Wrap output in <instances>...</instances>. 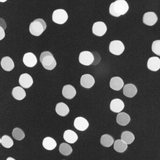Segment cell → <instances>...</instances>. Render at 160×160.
<instances>
[{"label": "cell", "mask_w": 160, "mask_h": 160, "mask_svg": "<svg viewBox=\"0 0 160 160\" xmlns=\"http://www.w3.org/2000/svg\"><path fill=\"white\" fill-rule=\"evenodd\" d=\"M129 9V5L125 0H117L110 4L109 14L115 17H119L125 15Z\"/></svg>", "instance_id": "cell-1"}, {"label": "cell", "mask_w": 160, "mask_h": 160, "mask_svg": "<svg viewBox=\"0 0 160 160\" xmlns=\"http://www.w3.org/2000/svg\"><path fill=\"white\" fill-rule=\"evenodd\" d=\"M40 60L42 66L46 70L51 71L57 66L56 59L49 51L42 52L40 56Z\"/></svg>", "instance_id": "cell-2"}, {"label": "cell", "mask_w": 160, "mask_h": 160, "mask_svg": "<svg viewBox=\"0 0 160 160\" xmlns=\"http://www.w3.org/2000/svg\"><path fill=\"white\" fill-rule=\"evenodd\" d=\"M47 25L43 19H35L30 25L29 31L33 36H39L45 31Z\"/></svg>", "instance_id": "cell-3"}, {"label": "cell", "mask_w": 160, "mask_h": 160, "mask_svg": "<svg viewBox=\"0 0 160 160\" xmlns=\"http://www.w3.org/2000/svg\"><path fill=\"white\" fill-rule=\"evenodd\" d=\"M68 19V14L63 9H58L53 12L52 20L56 24L62 25L67 21Z\"/></svg>", "instance_id": "cell-4"}, {"label": "cell", "mask_w": 160, "mask_h": 160, "mask_svg": "<svg viewBox=\"0 0 160 160\" xmlns=\"http://www.w3.org/2000/svg\"><path fill=\"white\" fill-rule=\"evenodd\" d=\"M124 49L125 47L121 41L115 40L112 41L109 44V52L113 55L120 56L123 53Z\"/></svg>", "instance_id": "cell-5"}, {"label": "cell", "mask_w": 160, "mask_h": 160, "mask_svg": "<svg viewBox=\"0 0 160 160\" xmlns=\"http://www.w3.org/2000/svg\"><path fill=\"white\" fill-rule=\"evenodd\" d=\"M94 61V56L90 51H83L79 54V62L83 65L89 66L93 63Z\"/></svg>", "instance_id": "cell-6"}, {"label": "cell", "mask_w": 160, "mask_h": 160, "mask_svg": "<svg viewBox=\"0 0 160 160\" xmlns=\"http://www.w3.org/2000/svg\"><path fill=\"white\" fill-rule=\"evenodd\" d=\"M107 31V27L104 22L99 21L94 23L92 26V32L93 34L102 37L103 36Z\"/></svg>", "instance_id": "cell-7"}, {"label": "cell", "mask_w": 160, "mask_h": 160, "mask_svg": "<svg viewBox=\"0 0 160 160\" xmlns=\"http://www.w3.org/2000/svg\"><path fill=\"white\" fill-rule=\"evenodd\" d=\"M158 21L157 15L153 12H148L144 14L143 17V22L145 25L148 26H152L155 25Z\"/></svg>", "instance_id": "cell-8"}, {"label": "cell", "mask_w": 160, "mask_h": 160, "mask_svg": "<svg viewBox=\"0 0 160 160\" xmlns=\"http://www.w3.org/2000/svg\"><path fill=\"white\" fill-rule=\"evenodd\" d=\"M124 102L122 100L118 98L113 99L110 103V109L114 113H119L124 109Z\"/></svg>", "instance_id": "cell-9"}, {"label": "cell", "mask_w": 160, "mask_h": 160, "mask_svg": "<svg viewBox=\"0 0 160 160\" xmlns=\"http://www.w3.org/2000/svg\"><path fill=\"white\" fill-rule=\"evenodd\" d=\"M23 61L24 64L27 67L32 68L37 64V59L34 54L28 52L24 55Z\"/></svg>", "instance_id": "cell-10"}, {"label": "cell", "mask_w": 160, "mask_h": 160, "mask_svg": "<svg viewBox=\"0 0 160 160\" xmlns=\"http://www.w3.org/2000/svg\"><path fill=\"white\" fill-rule=\"evenodd\" d=\"M88 122L83 117H78L76 118L74 122V126L77 130L79 131H85L88 128Z\"/></svg>", "instance_id": "cell-11"}, {"label": "cell", "mask_w": 160, "mask_h": 160, "mask_svg": "<svg viewBox=\"0 0 160 160\" xmlns=\"http://www.w3.org/2000/svg\"><path fill=\"white\" fill-rule=\"evenodd\" d=\"M95 83L94 78L90 74L83 75L80 79V84L83 88L89 89L92 88Z\"/></svg>", "instance_id": "cell-12"}, {"label": "cell", "mask_w": 160, "mask_h": 160, "mask_svg": "<svg viewBox=\"0 0 160 160\" xmlns=\"http://www.w3.org/2000/svg\"><path fill=\"white\" fill-rule=\"evenodd\" d=\"M19 83L20 86L24 88H29L33 83V80L32 77L28 73L21 75L19 78Z\"/></svg>", "instance_id": "cell-13"}, {"label": "cell", "mask_w": 160, "mask_h": 160, "mask_svg": "<svg viewBox=\"0 0 160 160\" xmlns=\"http://www.w3.org/2000/svg\"><path fill=\"white\" fill-rule=\"evenodd\" d=\"M109 86L113 90L120 91L124 87V82L121 78L114 77L110 79Z\"/></svg>", "instance_id": "cell-14"}, {"label": "cell", "mask_w": 160, "mask_h": 160, "mask_svg": "<svg viewBox=\"0 0 160 160\" xmlns=\"http://www.w3.org/2000/svg\"><path fill=\"white\" fill-rule=\"evenodd\" d=\"M147 67L152 72H157L160 69V59L158 57L149 58L147 62Z\"/></svg>", "instance_id": "cell-15"}, {"label": "cell", "mask_w": 160, "mask_h": 160, "mask_svg": "<svg viewBox=\"0 0 160 160\" xmlns=\"http://www.w3.org/2000/svg\"><path fill=\"white\" fill-rule=\"evenodd\" d=\"M138 92V89L132 84H127L124 85L123 88V94L128 98H133Z\"/></svg>", "instance_id": "cell-16"}, {"label": "cell", "mask_w": 160, "mask_h": 160, "mask_svg": "<svg viewBox=\"0 0 160 160\" xmlns=\"http://www.w3.org/2000/svg\"><path fill=\"white\" fill-rule=\"evenodd\" d=\"M75 88L71 85H66L63 87L62 90V95L66 99L71 100L76 95Z\"/></svg>", "instance_id": "cell-17"}, {"label": "cell", "mask_w": 160, "mask_h": 160, "mask_svg": "<svg viewBox=\"0 0 160 160\" xmlns=\"http://www.w3.org/2000/svg\"><path fill=\"white\" fill-rule=\"evenodd\" d=\"M117 123L121 126H126L130 123L131 117L130 115L125 112H120L118 113L116 118Z\"/></svg>", "instance_id": "cell-18"}, {"label": "cell", "mask_w": 160, "mask_h": 160, "mask_svg": "<svg viewBox=\"0 0 160 160\" xmlns=\"http://www.w3.org/2000/svg\"><path fill=\"white\" fill-rule=\"evenodd\" d=\"M1 64L2 69L7 72H11L15 67L13 61L9 57H5L2 58Z\"/></svg>", "instance_id": "cell-19"}, {"label": "cell", "mask_w": 160, "mask_h": 160, "mask_svg": "<svg viewBox=\"0 0 160 160\" xmlns=\"http://www.w3.org/2000/svg\"><path fill=\"white\" fill-rule=\"evenodd\" d=\"M63 138L65 141L68 143L73 144L78 139V136L74 131L71 130H67L64 132L63 134Z\"/></svg>", "instance_id": "cell-20"}, {"label": "cell", "mask_w": 160, "mask_h": 160, "mask_svg": "<svg viewBox=\"0 0 160 160\" xmlns=\"http://www.w3.org/2000/svg\"><path fill=\"white\" fill-rule=\"evenodd\" d=\"M56 111L58 115L61 117H65L70 112L68 106L63 102L58 103L56 107Z\"/></svg>", "instance_id": "cell-21"}, {"label": "cell", "mask_w": 160, "mask_h": 160, "mask_svg": "<svg viewBox=\"0 0 160 160\" xmlns=\"http://www.w3.org/2000/svg\"><path fill=\"white\" fill-rule=\"evenodd\" d=\"M12 95L16 100L21 101L26 97V92L23 88L17 87L13 89Z\"/></svg>", "instance_id": "cell-22"}, {"label": "cell", "mask_w": 160, "mask_h": 160, "mask_svg": "<svg viewBox=\"0 0 160 160\" xmlns=\"http://www.w3.org/2000/svg\"><path fill=\"white\" fill-rule=\"evenodd\" d=\"M43 147L48 150H52L57 147V143L56 140L51 137L45 138L43 140Z\"/></svg>", "instance_id": "cell-23"}, {"label": "cell", "mask_w": 160, "mask_h": 160, "mask_svg": "<svg viewBox=\"0 0 160 160\" xmlns=\"http://www.w3.org/2000/svg\"><path fill=\"white\" fill-rule=\"evenodd\" d=\"M128 145L121 139H117L114 142V149L117 152L122 153L127 150Z\"/></svg>", "instance_id": "cell-24"}, {"label": "cell", "mask_w": 160, "mask_h": 160, "mask_svg": "<svg viewBox=\"0 0 160 160\" xmlns=\"http://www.w3.org/2000/svg\"><path fill=\"white\" fill-rule=\"evenodd\" d=\"M114 139L113 137L107 134L103 135L101 137V145L106 148H109L113 145L114 143Z\"/></svg>", "instance_id": "cell-25"}, {"label": "cell", "mask_w": 160, "mask_h": 160, "mask_svg": "<svg viewBox=\"0 0 160 160\" xmlns=\"http://www.w3.org/2000/svg\"><path fill=\"white\" fill-rule=\"evenodd\" d=\"M135 136L133 133L130 131H125L122 133L121 139L128 145H130L134 142Z\"/></svg>", "instance_id": "cell-26"}, {"label": "cell", "mask_w": 160, "mask_h": 160, "mask_svg": "<svg viewBox=\"0 0 160 160\" xmlns=\"http://www.w3.org/2000/svg\"><path fill=\"white\" fill-rule=\"evenodd\" d=\"M60 152L62 155L68 156L72 152V148L70 145L66 143H62L59 146Z\"/></svg>", "instance_id": "cell-27"}, {"label": "cell", "mask_w": 160, "mask_h": 160, "mask_svg": "<svg viewBox=\"0 0 160 160\" xmlns=\"http://www.w3.org/2000/svg\"><path fill=\"white\" fill-rule=\"evenodd\" d=\"M1 143L4 148H10L13 146L14 142L12 138L8 135H4L1 138Z\"/></svg>", "instance_id": "cell-28"}, {"label": "cell", "mask_w": 160, "mask_h": 160, "mask_svg": "<svg viewBox=\"0 0 160 160\" xmlns=\"http://www.w3.org/2000/svg\"><path fill=\"white\" fill-rule=\"evenodd\" d=\"M13 137L17 140H22L25 137V134L23 130L19 128H15L12 131Z\"/></svg>", "instance_id": "cell-29"}, {"label": "cell", "mask_w": 160, "mask_h": 160, "mask_svg": "<svg viewBox=\"0 0 160 160\" xmlns=\"http://www.w3.org/2000/svg\"><path fill=\"white\" fill-rule=\"evenodd\" d=\"M152 50L155 55L160 57V40H156L152 42Z\"/></svg>", "instance_id": "cell-30"}, {"label": "cell", "mask_w": 160, "mask_h": 160, "mask_svg": "<svg viewBox=\"0 0 160 160\" xmlns=\"http://www.w3.org/2000/svg\"><path fill=\"white\" fill-rule=\"evenodd\" d=\"M5 36L4 29L2 27H0V40H2L4 39Z\"/></svg>", "instance_id": "cell-31"}, {"label": "cell", "mask_w": 160, "mask_h": 160, "mask_svg": "<svg viewBox=\"0 0 160 160\" xmlns=\"http://www.w3.org/2000/svg\"><path fill=\"white\" fill-rule=\"evenodd\" d=\"M7 160H15V159H14V158H11V157H9V158H7Z\"/></svg>", "instance_id": "cell-32"}, {"label": "cell", "mask_w": 160, "mask_h": 160, "mask_svg": "<svg viewBox=\"0 0 160 160\" xmlns=\"http://www.w3.org/2000/svg\"><path fill=\"white\" fill-rule=\"evenodd\" d=\"M7 1V0H0V2H6Z\"/></svg>", "instance_id": "cell-33"}]
</instances>
